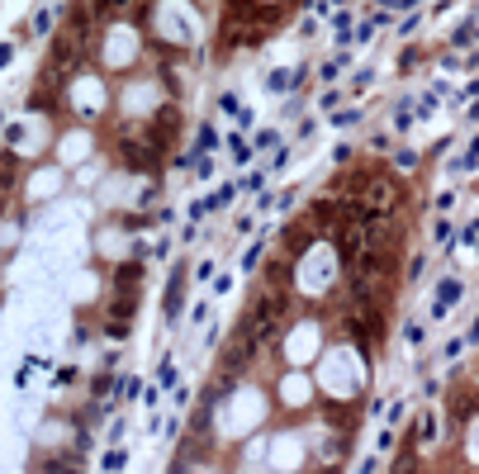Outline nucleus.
<instances>
[{
	"instance_id": "6",
	"label": "nucleus",
	"mask_w": 479,
	"mask_h": 474,
	"mask_svg": "<svg viewBox=\"0 0 479 474\" xmlns=\"http://www.w3.org/2000/svg\"><path fill=\"white\" fill-rule=\"evenodd\" d=\"M309 62H299V67H270L266 72V90L275 95H294V90H309Z\"/></svg>"
},
{
	"instance_id": "17",
	"label": "nucleus",
	"mask_w": 479,
	"mask_h": 474,
	"mask_svg": "<svg viewBox=\"0 0 479 474\" xmlns=\"http://www.w3.org/2000/svg\"><path fill=\"white\" fill-rule=\"evenodd\" d=\"M475 38H479V24H475V19H465V24L451 33V48H475Z\"/></svg>"
},
{
	"instance_id": "39",
	"label": "nucleus",
	"mask_w": 479,
	"mask_h": 474,
	"mask_svg": "<svg viewBox=\"0 0 479 474\" xmlns=\"http://www.w3.org/2000/svg\"><path fill=\"white\" fill-rule=\"evenodd\" d=\"M465 342H475V346H479V318H475V327H470V337H465Z\"/></svg>"
},
{
	"instance_id": "4",
	"label": "nucleus",
	"mask_w": 479,
	"mask_h": 474,
	"mask_svg": "<svg viewBox=\"0 0 479 474\" xmlns=\"http://www.w3.org/2000/svg\"><path fill=\"white\" fill-rule=\"evenodd\" d=\"M266 465L275 474H304L309 470V441H304V427L299 422H285L266 432Z\"/></svg>"
},
{
	"instance_id": "27",
	"label": "nucleus",
	"mask_w": 479,
	"mask_h": 474,
	"mask_svg": "<svg viewBox=\"0 0 479 474\" xmlns=\"http://www.w3.org/2000/svg\"><path fill=\"white\" fill-rule=\"evenodd\" d=\"M451 218H446V213H441V218H437V223H432V237H437V242H441V247H451Z\"/></svg>"
},
{
	"instance_id": "15",
	"label": "nucleus",
	"mask_w": 479,
	"mask_h": 474,
	"mask_svg": "<svg viewBox=\"0 0 479 474\" xmlns=\"http://www.w3.org/2000/svg\"><path fill=\"white\" fill-rule=\"evenodd\" d=\"M280 147H285V142H280L275 129H261L257 138H252V152H280Z\"/></svg>"
},
{
	"instance_id": "2",
	"label": "nucleus",
	"mask_w": 479,
	"mask_h": 474,
	"mask_svg": "<svg viewBox=\"0 0 479 474\" xmlns=\"http://www.w3.org/2000/svg\"><path fill=\"white\" fill-rule=\"evenodd\" d=\"M327 342H332V318L323 309H299L266 356L275 361V370H314Z\"/></svg>"
},
{
	"instance_id": "32",
	"label": "nucleus",
	"mask_w": 479,
	"mask_h": 474,
	"mask_svg": "<svg viewBox=\"0 0 479 474\" xmlns=\"http://www.w3.org/2000/svg\"><path fill=\"white\" fill-rule=\"evenodd\" d=\"M356 474H384V455H371V460H361V470Z\"/></svg>"
},
{
	"instance_id": "26",
	"label": "nucleus",
	"mask_w": 479,
	"mask_h": 474,
	"mask_svg": "<svg viewBox=\"0 0 479 474\" xmlns=\"http://www.w3.org/2000/svg\"><path fill=\"white\" fill-rule=\"evenodd\" d=\"M176 384V366H171V356H161V366H157V389H171Z\"/></svg>"
},
{
	"instance_id": "36",
	"label": "nucleus",
	"mask_w": 479,
	"mask_h": 474,
	"mask_svg": "<svg viewBox=\"0 0 479 474\" xmlns=\"http://www.w3.org/2000/svg\"><path fill=\"white\" fill-rule=\"evenodd\" d=\"M451 204H455V195H451V190H441V195H437V213H451Z\"/></svg>"
},
{
	"instance_id": "31",
	"label": "nucleus",
	"mask_w": 479,
	"mask_h": 474,
	"mask_svg": "<svg viewBox=\"0 0 479 474\" xmlns=\"http://www.w3.org/2000/svg\"><path fill=\"white\" fill-rule=\"evenodd\" d=\"M460 351H465V337H451V342L441 346V356H446V361H460Z\"/></svg>"
},
{
	"instance_id": "12",
	"label": "nucleus",
	"mask_w": 479,
	"mask_h": 474,
	"mask_svg": "<svg viewBox=\"0 0 479 474\" xmlns=\"http://www.w3.org/2000/svg\"><path fill=\"white\" fill-rule=\"evenodd\" d=\"M124 465H129V446H109L105 460H100V470H105V474H124Z\"/></svg>"
},
{
	"instance_id": "37",
	"label": "nucleus",
	"mask_w": 479,
	"mask_h": 474,
	"mask_svg": "<svg viewBox=\"0 0 479 474\" xmlns=\"http://www.w3.org/2000/svg\"><path fill=\"white\" fill-rule=\"evenodd\" d=\"M209 275H213V261H200L195 270H190V280H209Z\"/></svg>"
},
{
	"instance_id": "40",
	"label": "nucleus",
	"mask_w": 479,
	"mask_h": 474,
	"mask_svg": "<svg viewBox=\"0 0 479 474\" xmlns=\"http://www.w3.org/2000/svg\"><path fill=\"white\" fill-rule=\"evenodd\" d=\"M470 119H479V105H475V109H470Z\"/></svg>"
},
{
	"instance_id": "18",
	"label": "nucleus",
	"mask_w": 479,
	"mask_h": 474,
	"mask_svg": "<svg viewBox=\"0 0 479 474\" xmlns=\"http://www.w3.org/2000/svg\"><path fill=\"white\" fill-rule=\"evenodd\" d=\"M389 171H423V152H413V147H399V157Z\"/></svg>"
},
{
	"instance_id": "14",
	"label": "nucleus",
	"mask_w": 479,
	"mask_h": 474,
	"mask_svg": "<svg viewBox=\"0 0 479 474\" xmlns=\"http://www.w3.org/2000/svg\"><path fill=\"white\" fill-rule=\"evenodd\" d=\"M261 256H266V237H257V242L247 247V256H242V270H247V275H257V270H261Z\"/></svg>"
},
{
	"instance_id": "19",
	"label": "nucleus",
	"mask_w": 479,
	"mask_h": 474,
	"mask_svg": "<svg viewBox=\"0 0 479 474\" xmlns=\"http://www.w3.org/2000/svg\"><path fill=\"white\" fill-rule=\"evenodd\" d=\"M423 62H427V53H423V48H418V43H408V48H403V53H399V72H403V76H408V72H413V67H423Z\"/></svg>"
},
{
	"instance_id": "5",
	"label": "nucleus",
	"mask_w": 479,
	"mask_h": 474,
	"mask_svg": "<svg viewBox=\"0 0 479 474\" xmlns=\"http://www.w3.org/2000/svg\"><path fill=\"white\" fill-rule=\"evenodd\" d=\"M186 290H190V261H176L166 290H161V318H166V322H181V313H186Z\"/></svg>"
},
{
	"instance_id": "9",
	"label": "nucleus",
	"mask_w": 479,
	"mask_h": 474,
	"mask_svg": "<svg viewBox=\"0 0 479 474\" xmlns=\"http://www.w3.org/2000/svg\"><path fill=\"white\" fill-rule=\"evenodd\" d=\"M479 171V138H470V147L460 152V161H451V176H475Z\"/></svg>"
},
{
	"instance_id": "34",
	"label": "nucleus",
	"mask_w": 479,
	"mask_h": 474,
	"mask_svg": "<svg viewBox=\"0 0 479 474\" xmlns=\"http://www.w3.org/2000/svg\"><path fill=\"white\" fill-rule=\"evenodd\" d=\"M375 10H389V15H394V10H403V5H418V0H371Z\"/></svg>"
},
{
	"instance_id": "35",
	"label": "nucleus",
	"mask_w": 479,
	"mask_h": 474,
	"mask_svg": "<svg viewBox=\"0 0 479 474\" xmlns=\"http://www.w3.org/2000/svg\"><path fill=\"white\" fill-rule=\"evenodd\" d=\"M314 133H318V124H314V119H304V124H299V133H294V138H299V142H309Z\"/></svg>"
},
{
	"instance_id": "23",
	"label": "nucleus",
	"mask_w": 479,
	"mask_h": 474,
	"mask_svg": "<svg viewBox=\"0 0 479 474\" xmlns=\"http://www.w3.org/2000/svg\"><path fill=\"white\" fill-rule=\"evenodd\" d=\"M342 100H346V90H337V85H323L318 109H342Z\"/></svg>"
},
{
	"instance_id": "30",
	"label": "nucleus",
	"mask_w": 479,
	"mask_h": 474,
	"mask_svg": "<svg viewBox=\"0 0 479 474\" xmlns=\"http://www.w3.org/2000/svg\"><path fill=\"white\" fill-rule=\"evenodd\" d=\"M242 190H252V195H261V190H266V171H252V176L242 181Z\"/></svg>"
},
{
	"instance_id": "28",
	"label": "nucleus",
	"mask_w": 479,
	"mask_h": 474,
	"mask_svg": "<svg viewBox=\"0 0 479 474\" xmlns=\"http://www.w3.org/2000/svg\"><path fill=\"white\" fill-rule=\"evenodd\" d=\"M413 119H418L413 105H399V114H394V133H408V129H413Z\"/></svg>"
},
{
	"instance_id": "22",
	"label": "nucleus",
	"mask_w": 479,
	"mask_h": 474,
	"mask_svg": "<svg viewBox=\"0 0 479 474\" xmlns=\"http://www.w3.org/2000/svg\"><path fill=\"white\" fill-rule=\"evenodd\" d=\"M218 114H233V119L242 114V100H238V90H218Z\"/></svg>"
},
{
	"instance_id": "13",
	"label": "nucleus",
	"mask_w": 479,
	"mask_h": 474,
	"mask_svg": "<svg viewBox=\"0 0 479 474\" xmlns=\"http://www.w3.org/2000/svg\"><path fill=\"white\" fill-rule=\"evenodd\" d=\"M238 190H242L238 181L218 185V190H213V195H209V199H204V204H209V209H228V204H233V199H238Z\"/></svg>"
},
{
	"instance_id": "25",
	"label": "nucleus",
	"mask_w": 479,
	"mask_h": 474,
	"mask_svg": "<svg viewBox=\"0 0 479 474\" xmlns=\"http://www.w3.org/2000/svg\"><path fill=\"white\" fill-rule=\"evenodd\" d=\"M371 81H375V67L356 72V76H351V85H346V95H361V90H371Z\"/></svg>"
},
{
	"instance_id": "3",
	"label": "nucleus",
	"mask_w": 479,
	"mask_h": 474,
	"mask_svg": "<svg viewBox=\"0 0 479 474\" xmlns=\"http://www.w3.org/2000/svg\"><path fill=\"white\" fill-rule=\"evenodd\" d=\"M266 394H270V418H285V422H304L318 408L314 370H275L266 379Z\"/></svg>"
},
{
	"instance_id": "41",
	"label": "nucleus",
	"mask_w": 479,
	"mask_h": 474,
	"mask_svg": "<svg viewBox=\"0 0 479 474\" xmlns=\"http://www.w3.org/2000/svg\"><path fill=\"white\" fill-rule=\"evenodd\" d=\"M470 190H475V195H479V176H475V185H470Z\"/></svg>"
},
{
	"instance_id": "33",
	"label": "nucleus",
	"mask_w": 479,
	"mask_h": 474,
	"mask_svg": "<svg viewBox=\"0 0 479 474\" xmlns=\"http://www.w3.org/2000/svg\"><path fill=\"white\" fill-rule=\"evenodd\" d=\"M389 147H394V138H389V133H375V138H371V152H375V157H380V152H389Z\"/></svg>"
},
{
	"instance_id": "38",
	"label": "nucleus",
	"mask_w": 479,
	"mask_h": 474,
	"mask_svg": "<svg viewBox=\"0 0 479 474\" xmlns=\"http://www.w3.org/2000/svg\"><path fill=\"white\" fill-rule=\"evenodd\" d=\"M15 62V43H0V67H10Z\"/></svg>"
},
{
	"instance_id": "16",
	"label": "nucleus",
	"mask_w": 479,
	"mask_h": 474,
	"mask_svg": "<svg viewBox=\"0 0 479 474\" xmlns=\"http://www.w3.org/2000/svg\"><path fill=\"white\" fill-rule=\"evenodd\" d=\"M403 337H408V346H413V351H423V346H427V322L408 318V322H403Z\"/></svg>"
},
{
	"instance_id": "42",
	"label": "nucleus",
	"mask_w": 479,
	"mask_h": 474,
	"mask_svg": "<svg viewBox=\"0 0 479 474\" xmlns=\"http://www.w3.org/2000/svg\"><path fill=\"white\" fill-rule=\"evenodd\" d=\"M475 24H479V15H475Z\"/></svg>"
},
{
	"instance_id": "21",
	"label": "nucleus",
	"mask_w": 479,
	"mask_h": 474,
	"mask_svg": "<svg viewBox=\"0 0 479 474\" xmlns=\"http://www.w3.org/2000/svg\"><path fill=\"white\" fill-rule=\"evenodd\" d=\"M423 275H427V256L418 252V256H408V261H403V280H408V285H418Z\"/></svg>"
},
{
	"instance_id": "7",
	"label": "nucleus",
	"mask_w": 479,
	"mask_h": 474,
	"mask_svg": "<svg viewBox=\"0 0 479 474\" xmlns=\"http://www.w3.org/2000/svg\"><path fill=\"white\" fill-rule=\"evenodd\" d=\"M460 299H465V280H460V275H441V280H437V299H432V322H441V318L451 313V304H460Z\"/></svg>"
},
{
	"instance_id": "20",
	"label": "nucleus",
	"mask_w": 479,
	"mask_h": 474,
	"mask_svg": "<svg viewBox=\"0 0 479 474\" xmlns=\"http://www.w3.org/2000/svg\"><path fill=\"white\" fill-rule=\"evenodd\" d=\"M351 124H361V105H342V109H332V129H351Z\"/></svg>"
},
{
	"instance_id": "8",
	"label": "nucleus",
	"mask_w": 479,
	"mask_h": 474,
	"mask_svg": "<svg viewBox=\"0 0 479 474\" xmlns=\"http://www.w3.org/2000/svg\"><path fill=\"white\" fill-rule=\"evenodd\" d=\"M213 147H218V129H213V119H204V124L195 129V147H190V157H209Z\"/></svg>"
},
{
	"instance_id": "24",
	"label": "nucleus",
	"mask_w": 479,
	"mask_h": 474,
	"mask_svg": "<svg viewBox=\"0 0 479 474\" xmlns=\"http://www.w3.org/2000/svg\"><path fill=\"white\" fill-rule=\"evenodd\" d=\"M29 33H53V10H33V19H29Z\"/></svg>"
},
{
	"instance_id": "11",
	"label": "nucleus",
	"mask_w": 479,
	"mask_h": 474,
	"mask_svg": "<svg viewBox=\"0 0 479 474\" xmlns=\"http://www.w3.org/2000/svg\"><path fill=\"white\" fill-rule=\"evenodd\" d=\"M346 62H351V57H346V53L327 57V62H323V67H318V81H323V85H332V81H337V76H342V72H346Z\"/></svg>"
},
{
	"instance_id": "29",
	"label": "nucleus",
	"mask_w": 479,
	"mask_h": 474,
	"mask_svg": "<svg viewBox=\"0 0 479 474\" xmlns=\"http://www.w3.org/2000/svg\"><path fill=\"white\" fill-rule=\"evenodd\" d=\"M105 441H109V446H124V418L105 422Z\"/></svg>"
},
{
	"instance_id": "10",
	"label": "nucleus",
	"mask_w": 479,
	"mask_h": 474,
	"mask_svg": "<svg viewBox=\"0 0 479 474\" xmlns=\"http://www.w3.org/2000/svg\"><path fill=\"white\" fill-rule=\"evenodd\" d=\"M228 152H233V166H252V157H257V152H252V142H247L238 129L228 133Z\"/></svg>"
},
{
	"instance_id": "1",
	"label": "nucleus",
	"mask_w": 479,
	"mask_h": 474,
	"mask_svg": "<svg viewBox=\"0 0 479 474\" xmlns=\"http://www.w3.org/2000/svg\"><path fill=\"white\" fill-rule=\"evenodd\" d=\"M371 375H375V356L361 346L332 332V342L323 346L318 366H314V384H318V403L327 408H361L371 398Z\"/></svg>"
}]
</instances>
